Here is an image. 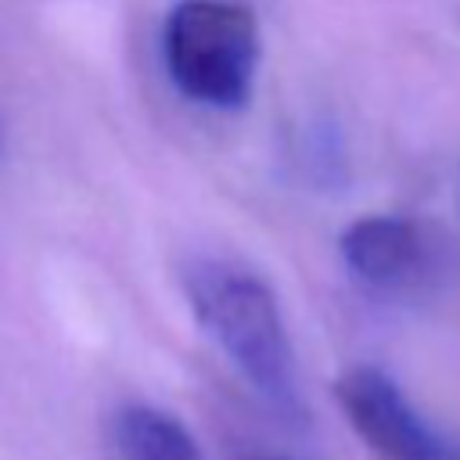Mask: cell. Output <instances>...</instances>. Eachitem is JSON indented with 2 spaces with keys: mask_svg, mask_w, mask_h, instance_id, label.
Listing matches in <instances>:
<instances>
[{
  "mask_svg": "<svg viewBox=\"0 0 460 460\" xmlns=\"http://www.w3.org/2000/svg\"><path fill=\"white\" fill-rule=\"evenodd\" d=\"M115 446L122 460H201L194 435L172 413L140 402L115 413Z\"/></svg>",
  "mask_w": 460,
  "mask_h": 460,
  "instance_id": "obj_5",
  "label": "cell"
},
{
  "mask_svg": "<svg viewBox=\"0 0 460 460\" xmlns=\"http://www.w3.org/2000/svg\"><path fill=\"white\" fill-rule=\"evenodd\" d=\"M190 309L216 345L234 359L244 381L280 413H298L295 352L273 291L244 270L198 262L183 273Z\"/></svg>",
  "mask_w": 460,
  "mask_h": 460,
  "instance_id": "obj_1",
  "label": "cell"
},
{
  "mask_svg": "<svg viewBox=\"0 0 460 460\" xmlns=\"http://www.w3.org/2000/svg\"><path fill=\"white\" fill-rule=\"evenodd\" d=\"M162 54L176 90L205 108L248 104L259 68V29L234 0H180L162 32Z\"/></svg>",
  "mask_w": 460,
  "mask_h": 460,
  "instance_id": "obj_2",
  "label": "cell"
},
{
  "mask_svg": "<svg viewBox=\"0 0 460 460\" xmlns=\"http://www.w3.org/2000/svg\"><path fill=\"white\" fill-rule=\"evenodd\" d=\"M338 410L377 460H460V453L420 417L392 374L370 363L349 367L334 381Z\"/></svg>",
  "mask_w": 460,
  "mask_h": 460,
  "instance_id": "obj_3",
  "label": "cell"
},
{
  "mask_svg": "<svg viewBox=\"0 0 460 460\" xmlns=\"http://www.w3.org/2000/svg\"><path fill=\"white\" fill-rule=\"evenodd\" d=\"M338 252L345 270L370 291H406L428 270V244L413 219L406 216H359L341 237Z\"/></svg>",
  "mask_w": 460,
  "mask_h": 460,
  "instance_id": "obj_4",
  "label": "cell"
}]
</instances>
